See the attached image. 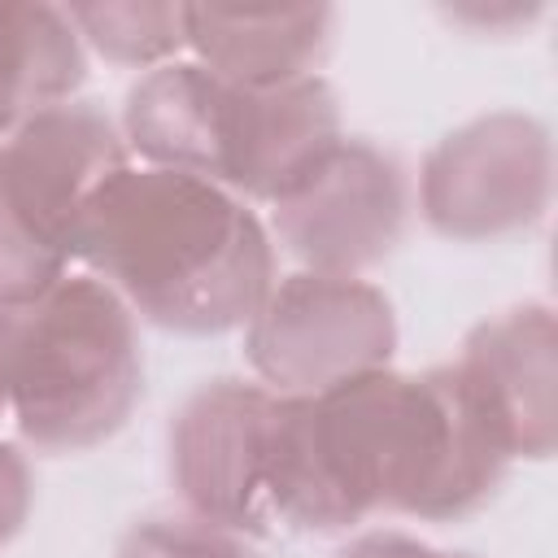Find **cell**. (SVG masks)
<instances>
[{"label":"cell","instance_id":"cell-5","mask_svg":"<svg viewBox=\"0 0 558 558\" xmlns=\"http://www.w3.org/2000/svg\"><path fill=\"white\" fill-rule=\"evenodd\" d=\"M122 166V126L96 100L52 105L0 140V283L13 310L70 275L83 214Z\"/></svg>","mask_w":558,"mask_h":558},{"label":"cell","instance_id":"cell-1","mask_svg":"<svg viewBox=\"0 0 558 558\" xmlns=\"http://www.w3.org/2000/svg\"><path fill=\"white\" fill-rule=\"evenodd\" d=\"M506 466L453 366H379L314 397H279L270 514L275 532L305 536L371 514L453 523L488 506Z\"/></svg>","mask_w":558,"mask_h":558},{"label":"cell","instance_id":"cell-11","mask_svg":"<svg viewBox=\"0 0 558 558\" xmlns=\"http://www.w3.org/2000/svg\"><path fill=\"white\" fill-rule=\"evenodd\" d=\"M192 61L240 87H283L318 74L336 39L331 4L292 9H227L183 4Z\"/></svg>","mask_w":558,"mask_h":558},{"label":"cell","instance_id":"cell-13","mask_svg":"<svg viewBox=\"0 0 558 558\" xmlns=\"http://www.w3.org/2000/svg\"><path fill=\"white\" fill-rule=\"evenodd\" d=\"M65 17L74 22L83 48L100 52L113 65L157 70L187 48L183 4H153V0H96L70 4Z\"/></svg>","mask_w":558,"mask_h":558},{"label":"cell","instance_id":"cell-2","mask_svg":"<svg viewBox=\"0 0 558 558\" xmlns=\"http://www.w3.org/2000/svg\"><path fill=\"white\" fill-rule=\"evenodd\" d=\"M78 262L131 314L179 336H222L275 283V240L235 192L196 174L122 166L87 205Z\"/></svg>","mask_w":558,"mask_h":558},{"label":"cell","instance_id":"cell-8","mask_svg":"<svg viewBox=\"0 0 558 558\" xmlns=\"http://www.w3.org/2000/svg\"><path fill=\"white\" fill-rule=\"evenodd\" d=\"M410 218V179L405 166L362 140H331L275 201L270 231L318 275H362L379 266L405 235Z\"/></svg>","mask_w":558,"mask_h":558},{"label":"cell","instance_id":"cell-15","mask_svg":"<svg viewBox=\"0 0 558 558\" xmlns=\"http://www.w3.org/2000/svg\"><path fill=\"white\" fill-rule=\"evenodd\" d=\"M35 506V480H31V462L17 445L0 440V549L26 527Z\"/></svg>","mask_w":558,"mask_h":558},{"label":"cell","instance_id":"cell-16","mask_svg":"<svg viewBox=\"0 0 558 558\" xmlns=\"http://www.w3.org/2000/svg\"><path fill=\"white\" fill-rule=\"evenodd\" d=\"M336 558H475V554H458V549H436L410 532H362L353 536Z\"/></svg>","mask_w":558,"mask_h":558},{"label":"cell","instance_id":"cell-14","mask_svg":"<svg viewBox=\"0 0 558 558\" xmlns=\"http://www.w3.org/2000/svg\"><path fill=\"white\" fill-rule=\"evenodd\" d=\"M113 558H257V554L248 536L179 510V514L135 519L122 532Z\"/></svg>","mask_w":558,"mask_h":558},{"label":"cell","instance_id":"cell-17","mask_svg":"<svg viewBox=\"0 0 558 558\" xmlns=\"http://www.w3.org/2000/svg\"><path fill=\"white\" fill-rule=\"evenodd\" d=\"M541 13V4H462V9H449L453 22H475V26H488L497 31L501 22H532Z\"/></svg>","mask_w":558,"mask_h":558},{"label":"cell","instance_id":"cell-9","mask_svg":"<svg viewBox=\"0 0 558 558\" xmlns=\"http://www.w3.org/2000/svg\"><path fill=\"white\" fill-rule=\"evenodd\" d=\"M279 397L248 379H209L170 418V484L187 514L270 536V453Z\"/></svg>","mask_w":558,"mask_h":558},{"label":"cell","instance_id":"cell-18","mask_svg":"<svg viewBox=\"0 0 558 558\" xmlns=\"http://www.w3.org/2000/svg\"><path fill=\"white\" fill-rule=\"evenodd\" d=\"M22 310H13V301H9V292H4V283H0V349H4V340H9V327H13V318H17Z\"/></svg>","mask_w":558,"mask_h":558},{"label":"cell","instance_id":"cell-10","mask_svg":"<svg viewBox=\"0 0 558 558\" xmlns=\"http://www.w3.org/2000/svg\"><path fill=\"white\" fill-rule=\"evenodd\" d=\"M506 462H545L558 445V327L541 301L475 323L449 362Z\"/></svg>","mask_w":558,"mask_h":558},{"label":"cell","instance_id":"cell-3","mask_svg":"<svg viewBox=\"0 0 558 558\" xmlns=\"http://www.w3.org/2000/svg\"><path fill=\"white\" fill-rule=\"evenodd\" d=\"M118 126L131 161L196 174L266 205L344 135L336 87L323 74L283 87H240L179 57L140 74Z\"/></svg>","mask_w":558,"mask_h":558},{"label":"cell","instance_id":"cell-4","mask_svg":"<svg viewBox=\"0 0 558 558\" xmlns=\"http://www.w3.org/2000/svg\"><path fill=\"white\" fill-rule=\"evenodd\" d=\"M4 410L39 453H83L118 436L144 392L131 305L96 275H65L26 305L0 349Z\"/></svg>","mask_w":558,"mask_h":558},{"label":"cell","instance_id":"cell-7","mask_svg":"<svg viewBox=\"0 0 558 558\" xmlns=\"http://www.w3.org/2000/svg\"><path fill=\"white\" fill-rule=\"evenodd\" d=\"M554 201L549 126L523 109L480 113L440 135L418 166L423 222L453 244L510 240Z\"/></svg>","mask_w":558,"mask_h":558},{"label":"cell","instance_id":"cell-12","mask_svg":"<svg viewBox=\"0 0 558 558\" xmlns=\"http://www.w3.org/2000/svg\"><path fill=\"white\" fill-rule=\"evenodd\" d=\"M87 48L57 4L0 0V140L35 113L74 100Z\"/></svg>","mask_w":558,"mask_h":558},{"label":"cell","instance_id":"cell-6","mask_svg":"<svg viewBox=\"0 0 558 558\" xmlns=\"http://www.w3.org/2000/svg\"><path fill=\"white\" fill-rule=\"evenodd\" d=\"M397 314L362 275L292 270L270 283L244 323V357L275 397H314L353 375L388 366Z\"/></svg>","mask_w":558,"mask_h":558},{"label":"cell","instance_id":"cell-19","mask_svg":"<svg viewBox=\"0 0 558 558\" xmlns=\"http://www.w3.org/2000/svg\"><path fill=\"white\" fill-rule=\"evenodd\" d=\"M4 414H9V410H4V388H0V418H4Z\"/></svg>","mask_w":558,"mask_h":558}]
</instances>
